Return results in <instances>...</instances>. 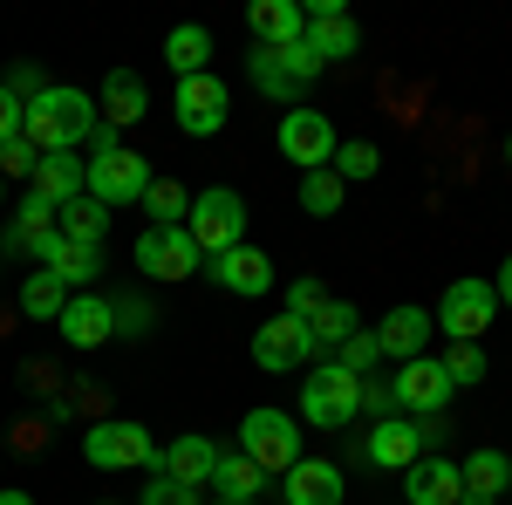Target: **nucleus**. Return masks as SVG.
<instances>
[{"label":"nucleus","mask_w":512,"mask_h":505,"mask_svg":"<svg viewBox=\"0 0 512 505\" xmlns=\"http://www.w3.org/2000/svg\"><path fill=\"white\" fill-rule=\"evenodd\" d=\"M55 328H62L69 349H103V342L117 335V308H110L103 294H69V308L55 314Z\"/></svg>","instance_id":"ddd939ff"},{"label":"nucleus","mask_w":512,"mask_h":505,"mask_svg":"<svg viewBox=\"0 0 512 505\" xmlns=\"http://www.w3.org/2000/svg\"><path fill=\"white\" fill-rule=\"evenodd\" d=\"M369 465L376 471H410L417 458H424V430L403 424V417H376V430H369Z\"/></svg>","instance_id":"2eb2a0df"},{"label":"nucleus","mask_w":512,"mask_h":505,"mask_svg":"<svg viewBox=\"0 0 512 505\" xmlns=\"http://www.w3.org/2000/svg\"><path fill=\"white\" fill-rule=\"evenodd\" d=\"M144 205H151V219H158V226H185V212H192V192H185V185H171V178H151Z\"/></svg>","instance_id":"72a5a7b5"},{"label":"nucleus","mask_w":512,"mask_h":505,"mask_svg":"<svg viewBox=\"0 0 512 505\" xmlns=\"http://www.w3.org/2000/svg\"><path fill=\"white\" fill-rule=\"evenodd\" d=\"M55 233H62V239H76V246H103V233H110V205H96L89 192L69 198V205L55 212Z\"/></svg>","instance_id":"b1692460"},{"label":"nucleus","mask_w":512,"mask_h":505,"mask_svg":"<svg viewBox=\"0 0 512 505\" xmlns=\"http://www.w3.org/2000/svg\"><path fill=\"white\" fill-rule=\"evenodd\" d=\"M355 328H362V321H355L349 301H321V308L308 314V335H315V349H342Z\"/></svg>","instance_id":"c756f323"},{"label":"nucleus","mask_w":512,"mask_h":505,"mask_svg":"<svg viewBox=\"0 0 512 505\" xmlns=\"http://www.w3.org/2000/svg\"><path fill=\"white\" fill-rule=\"evenodd\" d=\"M185 233H192V246L205 253V260H219V253L246 246V198H239L233 185H212V192H198V198H192V212H185Z\"/></svg>","instance_id":"7ed1b4c3"},{"label":"nucleus","mask_w":512,"mask_h":505,"mask_svg":"<svg viewBox=\"0 0 512 505\" xmlns=\"http://www.w3.org/2000/svg\"><path fill=\"white\" fill-rule=\"evenodd\" d=\"M239 458H253V465L267 471V478H287V471L301 465V424L287 417V410H246L239 417Z\"/></svg>","instance_id":"20e7f679"},{"label":"nucleus","mask_w":512,"mask_h":505,"mask_svg":"<svg viewBox=\"0 0 512 505\" xmlns=\"http://www.w3.org/2000/svg\"><path fill=\"white\" fill-rule=\"evenodd\" d=\"M212 465H219V444H212V437H171L151 471H164V478H178V485L205 492V485H212Z\"/></svg>","instance_id":"dca6fc26"},{"label":"nucleus","mask_w":512,"mask_h":505,"mask_svg":"<svg viewBox=\"0 0 512 505\" xmlns=\"http://www.w3.org/2000/svg\"><path fill=\"white\" fill-rule=\"evenodd\" d=\"M205 55H212V35H205L198 21H185V28H171V35H164V62L178 69V82L205 76Z\"/></svg>","instance_id":"bb28decb"},{"label":"nucleus","mask_w":512,"mask_h":505,"mask_svg":"<svg viewBox=\"0 0 512 505\" xmlns=\"http://www.w3.org/2000/svg\"><path fill=\"white\" fill-rule=\"evenodd\" d=\"M212 280H219L226 294H239V301H253V294H267V287H274V260H267L260 246H233V253H219V260H212Z\"/></svg>","instance_id":"a211bd4d"},{"label":"nucleus","mask_w":512,"mask_h":505,"mask_svg":"<svg viewBox=\"0 0 512 505\" xmlns=\"http://www.w3.org/2000/svg\"><path fill=\"white\" fill-rule=\"evenodd\" d=\"M315 355V335H308V321H294V314H274V321H260L253 328V362L260 369H301Z\"/></svg>","instance_id":"9b49d317"},{"label":"nucleus","mask_w":512,"mask_h":505,"mask_svg":"<svg viewBox=\"0 0 512 505\" xmlns=\"http://www.w3.org/2000/svg\"><path fill=\"white\" fill-rule=\"evenodd\" d=\"M437 362H444V376H451V389L485 383V355H478V342H451V349L437 355Z\"/></svg>","instance_id":"f704fd0d"},{"label":"nucleus","mask_w":512,"mask_h":505,"mask_svg":"<svg viewBox=\"0 0 512 505\" xmlns=\"http://www.w3.org/2000/svg\"><path fill=\"white\" fill-rule=\"evenodd\" d=\"M376 362H383V349H376V335H369V328H355L349 342H342V369L369 383V369H376Z\"/></svg>","instance_id":"e433bc0d"},{"label":"nucleus","mask_w":512,"mask_h":505,"mask_svg":"<svg viewBox=\"0 0 512 505\" xmlns=\"http://www.w3.org/2000/svg\"><path fill=\"white\" fill-rule=\"evenodd\" d=\"M321 301H328V287H321V280H294V287H287V314H294V321H308Z\"/></svg>","instance_id":"ea45409f"},{"label":"nucleus","mask_w":512,"mask_h":505,"mask_svg":"<svg viewBox=\"0 0 512 505\" xmlns=\"http://www.w3.org/2000/svg\"><path fill=\"white\" fill-rule=\"evenodd\" d=\"M137 505H198L192 485H178V478H164V471H151V485H144V499Z\"/></svg>","instance_id":"4c0bfd02"},{"label":"nucleus","mask_w":512,"mask_h":505,"mask_svg":"<svg viewBox=\"0 0 512 505\" xmlns=\"http://www.w3.org/2000/svg\"><path fill=\"white\" fill-rule=\"evenodd\" d=\"M35 198H48L55 212H62L69 198H82V157H76V151H48V157H35Z\"/></svg>","instance_id":"5701e85b"},{"label":"nucleus","mask_w":512,"mask_h":505,"mask_svg":"<svg viewBox=\"0 0 512 505\" xmlns=\"http://www.w3.org/2000/svg\"><path fill=\"white\" fill-rule=\"evenodd\" d=\"M7 89H14V96H28V103H35V96H41V76H35V69H14V82H7Z\"/></svg>","instance_id":"79ce46f5"},{"label":"nucleus","mask_w":512,"mask_h":505,"mask_svg":"<svg viewBox=\"0 0 512 505\" xmlns=\"http://www.w3.org/2000/svg\"><path fill=\"white\" fill-rule=\"evenodd\" d=\"M458 492H465V478H458V465L444 451H424L403 471V505H458Z\"/></svg>","instance_id":"4468645a"},{"label":"nucleus","mask_w":512,"mask_h":505,"mask_svg":"<svg viewBox=\"0 0 512 505\" xmlns=\"http://www.w3.org/2000/svg\"><path fill=\"white\" fill-rule=\"evenodd\" d=\"M287 505H342V471L328 458H301L287 471Z\"/></svg>","instance_id":"4be33fe9"},{"label":"nucleus","mask_w":512,"mask_h":505,"mask_svg":"<svg viewBox=\"0 0 512 505\" xmlns=\"http://www.w3.org/2000/svg\"><path fill=\"white\" fill-rule=\"evenodd\" d=\"M21 117H28V103L0 82V144H14V137H21Z\"/></svg>","instance_id":"a19ab883"},{"label":"nucleus","mask_w":512,"mask_h":505,"mask_svg":"<svg viewBox=\"0 0 512 505\" xmlns=\"http://www.w3.org/2000/svg\"><path fill=\"white\" fill-rule=\"evenodd\" d=\"M431 308H390L383 314V328H369L376 335V349L390 355V362H417L424 355V342H431Z\"/></svg>","instance_id":"f3484780"},{"label":"nucleus","mask_w":512,"mask_h":505,"mask_svg":"<svg viewBox=\"0 0 512 505\" xmlns=\"http://www.w3.org/2000/svg\"><path fill=\"white\" fill-rule=\"evenodd\" d=\"M0 192H7V178H0Z\"/></svg>","instance_id":"de8ad7c7"},{"label":"nucleus","mask_w":512,"mask_h":505,"mask_svg":"<svg viewBox=\"0 0 512 505\" xmlns=\"http://www.w3.org/2000/svg\"><path fill=\"white\" fill-rule=\"evenodd\" d=\"M55 233V205H48V198H21V212H14V239H7V246H14V253H28V246H35V239H48Z\"/></svg>","instance_id":"2f4dec72"},{"label":"nucleus","mask_w":512,"mask_h":505,"mask_svg":"<svg viewBox=\"0 0 512 505\" xmlns=\"http://www.w3.org/2000/svg\"><path fill=\"white\" fill-rule=\"evenodd\" d=\"M82 192L96 198V205H130V198L151 192V164L137 151H123L110 123H96V157L82 164Z\"/></svg>","instance_id":"f03ea898"},{"label":"nucleus","mask_w":512,"mask_h":505,"mask_svg":"<svg viewBox=\"0 0 512 505\" xmlns=\"http://www.w3.org/2000/svg\"><path fill=\"white\" fill-rule=\"evenodd\" d=\"M219 505H253V499H219Z\"/></svg>","instance_id":"a18cd8bd"},{"label":"nucleus","mask_w":512,"mask_h":505,"mask_svg":"<svg viewBox=\"0 0 512 505\" xmlns=\"http://www.w3.org/2000/svg\"><path fill=\"white\" fill-rule=\"evenodd\" d=\"M48 273H55L62 287H89V280L103 273V253H96V246H76V239H62V246L48 253Z\"/></svg>","instance_id":"cd10ccee"},{"label":"nucleus","mask_w":512,"mask_h":505,"mask_svg":"<svg viewBox=\"0 0 512 505\" xmlns=\"http://www.w3.org/2000/svg\"><path fill=\"white\" fill-rule=\"evenodd\" d=\"M246 69H253V89H260V96L301 103V82H294L287 69H280V55H274V48H253V55H246Z\"/></svg>","instance_id":"7c9ffc66"},{"label":"nucleus","mask_w":512,"mask_h":505,"mask_svg":"<svg viewBox=\"0 0 512 505\" xmlns=\"http://www.w3.org/2000/svg\"><path fill=\"white\" fill-rule=\"evenodd\" d=\"M171 110H178V130H185V137H212V130H226V117H233V96H226V82L205 69V76L178 82Z\"/></svg>","instance_id":"6e6552de"},{"label":"nucleus","mask_w":512,"mask_h":505,"mask_svg":"<svg viewBox=\"0 0 512 505\" xmlns=\"http://www.w3.org/2000/svg\"><path fill=\"white\" fill-rule=\"evenodd\" d=\"M301 205H308L315 219H335V212H342V178H335V171H301Z\"/></svg>","instance_id":"473e14b6"},{"label":"nucleus","mask_w":512,"mask_h":505,"mask_svg":"<svg viewBox=\"0 0 512 505\" xmlns=\"http://www.w3.org/2000/svg\"><path fill=\"white\" fill-rule=\"evenodd\" d=\"M376 144H335V178L349 185V178H376Z\"/></svg>","instance_id":"c9c22d12"},{"label":"nucleus","mask_w":512,"mask_h":505,"mask_svg":"<svg viewBox=\"0 0 512 505\" xmlns=\"http://www.w3.org/2000/svg\"><path fill=\"white\" fill-rule=\"evenodd\" d=\"M198 260L205 253L192 246L185 226H144L137 233V273H151V280H192Z\"/></svg>","instance_id":"1a4fd4ad"},{"label":"nucleus","mask_w":512,"mask_h":505,"mask_svg":"<svg viewBox=\"0 0 512 505\" xmlns=\"http://www.w3.org/2000/svg\"><path fill=\"white\" fill-rule=\"evenodd\" d=\"M96 123H103L96 117V96H82L69 82H48L28 103V117H21V137L48 157V151H76L82 137H96Z\"/></svg>","instance_id":"f257e3e1"},{"label":"nucleus","mask_w":512,"mask_h":505,"mask_svg":"<svg viewBox=\"0 0 512 505\" xmlns=\"http://www.w3.org/2000/svg\"><path fill=\"white\" fill-rule=\"evenodd\" d=\"M301 41L315 48V62L328 69V62H342V55H355V41H362V35H355V21H349V14H315Z\"/></svg>","instance_id":"393cba45"},{"label":"nucleus","mask_w":512,"mask_h":505,"mask_svg":"<svg viewBox=\"0 0 512 505\" xmlns=\"http://www.w3.org/2000/svg\"><path fill=\"white\" fill-rule=\"evenodd\" d=\"M458 478H465L458 505H499L506 485H512V465H506V451H472V458L458 465Z\"/></svg>","instance_id":"aec40b11"},{"label":"nucleus","mask_w":512,"mask_h":505,"mask_svg":"<svg viewBox=\"0 0 512 505\" xmlns=\"http://www.w3.org/2000/svg\"><path fill=\"white\" fill-rule=\"evenodd\" d=\"M246 28H253L260 48H294V41L308 35V7H294V0H253Z\"/></svg>","instance_id":"6ab92c4d"},{"label":"nucleus","mask_w":512,"mask_h":505,"mask_svg":"<svg viewBox=\"0 0 512 505\" xmlns=\"http://www.w3.org/2000/svg\"><path fill=\"white\" fill-rule=\"evenodd\" d=\"M82 458L96 471H137V465H158V437L144 424H130V417H103L82 437Z\"/></svg>","instance_id":"423d86ee"},{"label":"nucleus","mask_w":512,"mask_h":505,"mask_svg":"<svg viewBox=\"0 0 512 505\" xmlns=\"http://www.w3.org/2000/svg\"><path fill=\"white\" fill-rule=\"evenodd\" d=\"M492 308H499V287L465 273V280H451V287H444V301H437L431 321L451 335V342H478V335L492 328Z\"/></svg>","instance_id":"0eeeda50"},{"label":"nucleus","mask_w":512,"mask_h":505,"mask_svg":"<svg viewBox=\"0 0 512 505\" xmlns=\"http://www.w3.org/2000/svg\"><path fill=\"white\" fill-rule=\"evenodd\" d=\"M499 301H512V260L499 267Z\"/></svg>","instance_id":"37998d69"},{"label":"nucleus","mask_w":512,"mask_h":505,"mask_svg":"<svg viewBox=\"0 0 512 505\" xmlns=\"http://www.w3.org/2000/svg\"><path fill=\"white\" fill-rule=\"evenodd\" d=\"M35 144H28V137H14V144H0V178H21V171H28V178H35Z\"/></svg>","instance_id":"58836bf2"},{"label":"nucleus","mask_w":512,"mask_h":505,"mask_svg":"<svg viewBox=\"0 0 512 505\" xmlns=\"http://www.w3.org/2000/svg\"><path fill=\"white\" fill-rule=\"evenodd\" d=\"M0 505H35V499L28 492H0Z\"/></svg>","instance_id":"c03bdc74"},{"label":"nucleus","mask_w":512,"mask_h":505,"mask_svg":"<svg viewBox=\"0 0 512 505\" xmlns=\"http://www.w3.org/2000/svg\"><path fill=\"white\" fill-rule=\"evenodd\" d=\"M151 110V89H144V76L137 69H110L103 76V96H96V117H110V130H123V123H137Z\"/></svg>","instance_id":"412c9836"},{"label":"nucleus","mask_w":512,"mask_h":505,"mask_svg":"<svg viewBox=\"0 0 512 505\" xmlns=\"http://www.w3.org/2000/svg\"><path fill=\"white\" fill-rule=\"evenodd\" d=\"M506 164H512V137H506Z\"/></svg>","instance_id":"49530a36"},{"label":"nucleus","mask_w":512,"mask_h":505,"mask_svg":"<svg viewBox=\"0 0 512 505\" xmlns=\"http://www.w3.org/2000/svg\"><path fill=\"white\" fill-rule=\"evenodd\" d=\"M280 157L301 164V171H328L335 164V123L321 110H287L280 117Z\"/></svg>","instance_id":"9d476101"},{"label":"nucleus","mask_w":512,"mask_h":505,"mask_svg":"<svg viewBox=\"0 0 512 505\" xmlns=\"http://www.w3.org/2000/svg\"><path fill=\"white\" fill-rule=\"evenodd\" d=\"M62 308H69V287H62L48 267L21 280V314H28V321H55Z\"/></svg>","instance_id":"c85d7f7f"},{"label":"nucleus","mask_w":512,"mask_h":505,"mask_svg":"<svg viewBox=\"0 0 512 505\" xmlns=\"http://www.w3.org/2000/svg\"><path fill=\"white\" fill-rule=\"evenodd\" d=\"M212 492H219V499H260V492H267V471L253 465V458H239V451H219Z\"/></svg>","instance_id":"a878e982"},{"label":"nucleus","mask_w":512,"mask_h":505,"mask_svg":"<svg viewBox=\"0 0 512 505\" xmlns=\"http://www.w3.org/2000/svg\"><path fill=\"white\" fill-rule=\"evenodd\" d=\"M362 410V376H349L342 362H321L308 369V383H301V417L315 430H342Z\"/></svg>","instance_id":"39448f33"},{"label":"nucleus","mask_w":512,"mask_h":505,"mask_svg":"<svg viewBox=\"0 0 512 505\" xmlns=\"http://www.w3.org/2000/svg\"><path fill=\"white\" fill-rule=\"evenodd\" d=\"M390 396L403 403V410H424V417H437V410H444L458 389H451V376H444V362H437V355H417V362H403V369H396Z\"/></svg>","instance_id":"f8f14e48"}]
</instances>
